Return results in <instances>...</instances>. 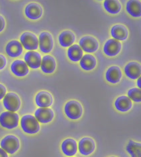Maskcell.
<instances>
[{"label": "cell", "mask_w": 141, "mask_h": 157, "mask_svg": "<svg viewBox=\"0 0 141 157\" xmlns=\"http://www.w3.org/2000/svg\"><path fill=\"white\" fill-rule=\"evenodd\" d=\"M22 129L26 133L33 134L40 130V125L36 117L30 115L23 116L21 120Z\"/></svg>", "instance_id": "1"}, {"label": "cell", "mask_w": 141, "mask_h": 157, "mask_svg": "<svg viewBox=\"0 0 141 157\" xmlns=\"http://www.w3.org/2000/svg\"><path fill=\"white\" fill-rule=\"evenodd\" d=\"M65 112L69 118L78 119L83 113V108L81 105L76 101H71L65 105Z\"/></svg>", "instance_id": "2"}, {"label": "cell", "mask_w": 141, "mask_h": 157, "mask_svg": "<svg viewBox=\"0 0 141 157\" xmlns=\"http://www.w3.org/2000/svg\"><path fill=\"white\" fill-rule=\"evenodd\" d=\"M19 116L13 112H3L0 115V124L3 128L13 129L18 126Z\"/></svg>", "instance_id": "3"}, {"label": "cell", "mask_w": 141, "mask_h": 157, "mask_svg": "<svg viewBox=\"0 0 141 157\" xmlns=\"http://www.w3.org/2000/svg\"><path fill=\"white\" fill-rule=\"evenodd\" d=\"M1 146L3 151L13 154L19 149V140L14 136H7L2 140Z\"/></svg>", "instance_id": "4"}, {"label": "cell", "mask_w": 141, "mask_h": 157, "mask_svg": "<svg viewBox=\"0 0 141 157\" xmlns=\"http://www.w3.org/2000/svg\"><path fill=\"white\" fill-rule=\"evenodd\" d=\"M3 105L8 111L11 112L17 111L20 107V98L15 93H8L3 98Z\"/></svg>", "instance_id": "5"}, {"label": "cell", "mask_w": 141, "mask_h": 157, "mask_svg": "<svg viewBox=\"0 0 141 157\" xmlns=\"http://www.w3.org/2000/svg\"><path fill=\"white\" fill-rule=\"evenodd\" d=\"M23 47L28 50H36L39 47V39L33 33H25L20 37Z\"/></svg>", "instance_id": "6"}, {"label": "cell", "mask_w": 141, "mask_h": 157, "mask_svg": "<svg viewBox=\"0 0 141 157\" xmlns=\"http://www.w3.org/2000/svg\"><path fill=\"white\" fill-rule=\"evenodd\" d=\"M81 48L87 53H93L99 48L98 40L91 36H85L80 40Z\"/></svg>", "instance_id": "7"}, {"label": "cell", "mask_w": 141, "mask_h": 157, "mask_svg": "<svg viewBox=\"0 0 141 157\" xmlns=\"http://www.w3.org/2000/svg\"><path fill=\"white\" fill-rule=\"evenodd\" d=\"M39 47L41 52L49 53L53 47L52 35L47 32H43L39 36Z\"/></svg>", "instance_id": "8"}, {"label": "cell", "mask_w": 141, "mask_h": 157, "mask_svg": "<svg viewBox=\"0 0 141 157\" xmlns=\"http://www.w3.org/2000/svg\"><path fill=\"white\" fill-rule=\"evenodd\" d=\"M122 45L119 40L114 39H109L106 41L104 47V52L106 56H116L118 55L121 50Z\"/></svg>", "instance_id": "9"}, {"label": "cell", "mask_w": 141, "mask_h": 157, "mask_svg": "<svg viewBox=\"0 0 141 157\" xmlns=\"http://www.w3.org/2000/svg\"><path fill=\"white\" fill-rule=\"evenodd\" d=\"M95 144L94 140L90 138H82L79 143V150L81 154L89 155L95 151Z\"/></svg>", "instance_id": "10"}, {"label": "cell", "mask_w": 141, "mask_h": 157, "mask_svg": "<svg viewBox=\"0 0 141 157\" xmlns=\"http://www.w3.org/2000/svg\"><path fill=\"white\" fill-rule=\"evenodd\" d=\"M124 72L130 79H138L141 76V65L135 61L130 62L125 66Z\"/></svg>", "instance_id": "11"}, {"label": "cell", "mask_w": 141, "mask_h": 157, "mask_svg": "<svg viewBox=\"0 0 141 157\" xmlns=\"http://www.w3.org/2000/svg\"><path fill=\"white\" fill-rule=\"evenodd\" d=\"M54 113L50 108L44 107L38 109L35 112V117L38 121L43 124H46L52 121Z\"/></svg>", "instance_id": "12"}, {"label": "cell", "mask_w": 141, "mask_h": 157, "mask_svg": "<svg viewBox=\"0 0 141 157\" xmlns=\"http://www.w3.org/2000/svg\"><path fill=\"white\" fill-rule=\"evenodd\" d=\"M25 63L31 68L36 69L39 68L41 65V56L40 55L36 52H28L26 53L24 56Z\"/></svg>", "instance_id": "13"}, {"label": "cell", "mask_w": 141, "mask_h": 157, "mask_svg": "<svg viewBox=\"0 0 141 157\" xmlns=\"http://www.w3.org/2000/svg\"><path fill=\"white\" fill-rule=\"evenodd\" d=\"M11 70L17 76H24L29 72V69L24 61L16 60L11 66Z\"/></svg>", "instance_id": "14"}, {"label": "cell", "mask_w": 141, "mask_h": 157, "mask_svg": "<svg viewBox=\"0 0 141 157\" xmlns=\"http://www.w3.org/2000/svg\"><path fill=\"white\" fill-rule=\"evenodd\" d=\"M25 13L30 19L37 20L42 16L43 9L40 5L35 3H32L27 6L25 10Z\"/></svg>", "instance_id": "15"}, {"label": "cell", "mask_w": 141, "mask_h": 157, "mask_svg": "<svg viewBox=\"0 0 141 157\" xmlns=\"http://www.w3.org/2000/svg\"><path fill=\"white\" fill-rule=\"evenodd\" d=\"M106 78L109 82L112 84L118 83L122 78V71L118 66H112L106 71Z\"/></svg>", "instance_id": "16"}, {"label": "cell", "mask_w": 141, "mask_h": 157, "mask_svg": "<svg viewBox=\"0 0 141 157\" xmlns=\"http://www.w3.org/2000/svg\"><path fill=\"white\" fill-rule=\"evenodd\" d=\"M41 70L46 74L53 73L56 68V61L50 56H45L41 61Z\"/></svg>", "instance_id": "17"}, {"label": "cell", "mask_w": 141, "mask_h": 157, "mask_svg": "<svg viewBox=\"0 0 141 157\" xmlns=\"http://www.w3.org/2000/svg\"><path fill=\"white\" fill-rule=\"evenodd\" d=\"M36 103L41 108L50 107L53 103V97L47 92H40L36 97Z\"/></svg>", "instance_id": "18"}, {"label": "cell", "mask_w": 141, "mask_h": 157, "mask_svg": "<svg viewBox=\"0 0 141 157\" xmlns=\"http://www.w3.org/2000/svg\"><path fill=\"white\" fill-rule=\"evenodd\" d=\"M61 148L65 155L69 156H73L76 154L77 151V142L73 139H67L62 143Z\"/></svg>", "instance_id": "19"}, {"label": "cell", "mask_w": 141, "mask_h": 157, "mask_svg": "<svg viewBox=\"0 0 141 157\" xmlns=\"http://www.w3.org/2000/svg\"><path fill=\"white\" fill-rule=\"evenodd\" d=\"M6 53L12 57H18L22 53V46L18 40H12L6 46Z\"/></svg>", "instance_id": "20"}, {"label": "cell", "mask_w": 141, "mask_h": 157, "mask_svg": "<svg viewBox=\"0 0 141 157\" xmlns=\"http://www.w3.org/2000/svg\"><path fill=\"white\" fill-rule=\"evenodd\" d=\"M111 35L117 40H126L128 37V32L126 26L122 25H116L111 29Z\"/></svg>", "instance_id": "21"}, {"label": "cell", "mask_w": 141, "mask_h": 157, "mask_svg": "<svg viewBox=\"0 0 141 157\" xmlns=\"http://www.w3.org/2000/svg\"><path fill=\"white\" fill-rule=\"evenodd\" d=\"M126 10L129 14L139 18L141 16V2L138 0H130L126 3Z\"/></svg>", "instance_id": "22"}, {"label": "cell", "mask_w": 141, "mask_h": 157, "mask_svg": "<svg viewBox=\"0 0 141 157\" xmlns=\"http://www.w3.org/2000/svg\"><path fill=\"white\" fill-rule=\"evenodd\" d=\"M132 103L130 98L126 96L118 97L115 101V107L117 110L122 112L129 111L132 108Z\"/></svg>", "instance_id": "23"}, {"label": "cell", "mask_w": 141, "mask_h": 157, "mask_svg": "<svg viewBox=\"0 0 141 157\" xmlns=\"http://www.w3.org/2000/svg\"><path fill=\"white\" fill-rule=\"evenodd\" d=\"M96 63H97V61H96L95 57L89 54L85 55L80 60L81 67L86 71H89L94 69Z\"/></svg>", "instance_id": "24"}, {"label": "cell", "mask_w": 141, "mask_h": 157, "mask_svg": "<svg viewBox=\"0 0 141 157\" xmlns=\"http://www.w3.org/2000/svg\"><path fill=\"white\" fill-rule=\"evenodd\" d=\"M75 39V35L69 30H66V31L63 32L58 36L60 45L65 47L71 46L74 43Z\"/></svg>", "instance_id": "25"}, {"label": "cell", "mask_w": 141, "mask_h": 157, "mask_svg": "<svg viewBox=\"0 0 141 157\" xmlns=\"http://www.w3.org/2000/svg\"><path fill=\"white\" fill-rule=\"evenodd\" d=\"M67 55L71 61H78L83 57V50L80 45H73L69 48Z\"/></svg>", "instance_id": "26"}, {"label": "cell", "mask_w": 141, "mask_h": 157, "mask_svg": "<svg viewBox=\"0 0 141 157\" xmlns=\"http://www.w3.org/2000/svg\"><path fill=\"white\" fill-rule=\"evenodd\" d=\"M106 10L112 14H116L120 12L122 6L121 3L117 0H106L104 2Z\"/></svg>", "instance_id": "27"}, {"label": "cell", "mask_w": 141, "mask_h": 157, "mask_svg": "<svg viewBox=\"0 0 141 157\" xmlns=\"http://www.w3.org/2000/svg\"><path fill=\"white\" fill-rule=\"evenodd\" d=\"M126 151L132 157H141V143L130 140L126 146Z\"/></svg>", "instance_id": "28"}, {"label": "cell", "mask_w": 141, "mask_h": 157, "mask_svg": "<svg viewBox=\"0 0 141 157\" xmlns=\"http://www.w3.org/2000/svg\"><path fill=\"white\" fill-rule=\"evenodd\" d=\"M128 96L130 99L136 103L141 102V89L138 88H131L128 92Z\"/></svg>", "instance_id": "29"}, {"label": "cell", "mask_w": 141, "mask_h": 157, "mask_svg": "<svg viewBox=\"0 0 141 157\" xmlns=\"http://www.w3.org/2000/svg\"><path fill=\"white\" fill-rule=\"evenodd\" d=\"M6 88L3 85L0 84V100L6 96Z\"/></svg>", "instance_id": "30"}, {"label": "cell", "mask_w": 141, "mask_h": 157, "mask_svg": "<svg viewBox=\"0 0 141 157\" xmlns=\"http://www.w3.org/2000/svg\"><path fill=\"white\" fill-rule=\"evenodd\" d=\"M6 64V60L5 57L2 56V55H0V70L3 69V67H5Z\"/></svg>", "instance_id": "31"}, {"label": "cell", "mask_w": 141, "mask_h": 157, "mask_svg": "<svg viewBox=\"0 0 141 157\" xmlns=\"http://www.w3.org/2000/svg\"><path fill=\"white\" fill-rule=\"evenodd\" d=\"M5 26V20L2 16H0V32L2 31Z\"/></svg>", "instance_id": "32"}, {"label": "cell", "mask_w": 141, "mask_h": 157, "mask_svg": "<svg viewBox=\"0 0 141 157\" xmlns=\"http://www.w3.org/2000/svg\"><path fill=\"white\" fill-rule=\"evenodd\" d=\"M0 157H8L6 152L1 148H0Z\"/></svg>", "instance_id": "33"}, {"label": "cell", "mask_w": 141, "mask_h": 157, "mask_svg": "<svg viewBox=\"0 0 141 157\" xmlns=\"http://www.w3.org/2000/svg\"><path fill=\"white\" fill-rule=\"evenodd\" d=\"M137 86H139L140 89H141V76H140L137 80Z\"/></svg>", "instance_id": "34"}, {"label": "cell", "mask_w": 141, "mask_h": 157, "mask_svg": "<svg viewBox=\"0 0 141 157\" xmlns=\"http://www.w3.org/2000/svg\"><path fill=\"white\" fill-rule=\"evenodd\" d=\"M111 157H114V156H111Z\"/></svg>", "instance_id": "35"}]
</instances>
